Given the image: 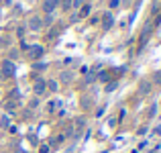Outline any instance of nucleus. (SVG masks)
I'll list each match as a JSON object with an SVG mask.
<instances>
[{"label":"nucleus","mask_w":161,"mask_h":153,"mask_svg":"<svg viewBox=\"0 0 161 153\" xmlns=\"http://www.w3.org/2000/svg\"><path fill=\"white\" fill-rule=\"evenodd\" d=\"M41 27H43V19H41V16H31V19H29V29H31V31H39Z\"/></svg>","instance_id":"f257e3e1"},{"label":"nucleus","mask_w":161,"mask_h":153,"mask_svg":"<svg viewBox=\"0 0 161 153\" xmlns=\"http://www.w3.org/2000/svg\"><path fill=\"white\" fill-rule=\"evenodd\" d=\"M41 55H43V47L41 45H31L29 47V57L31 59H39Z\"/></svg>","instance_id":"f03ea898"},{"label":"nucleus","mask_w":161,"mask_h":153,"mask_svg":"<svg viewBox=\"0 0 161 153\" xmlns=\"http://www.w3.org/2000/svg\"><path fill=\"white\" fill-rule=\"evenodd\" d=\"M57 4H59V0H43V10L47 14H51L55 8H57Z\"/></svg>","instance_id":"7ed1b4c3"},{"label":"nucleus","mask_w":161,"mask_h":153,"mask_svg":"<svg viewBox=\"0 0 161 153\" xmlns=\"http://www.w3.org/2000/svg\"><path fill=\"white\" fill-rule=\"evenodd\" d=\"M2 74L4 76H12L14 74V63H12L10 59H6V61L2 63Z\"/></svg>","instance_id":"20e7f679"},{"label":"nucleus","mask_w":161,"mask_h":153,"mask_svg":"<svg viewBox=\"0 0 161 153\" xmlns=\"http://www.w3.org/2000/svg\"><path fill=\"white\" fill-rule=\"evenodd\" d=\"M45 88H47V84H45L43 80H37V82H35V94H43Z\"/></svg>","instance_id":"39448f33"},{"label":"nucleus","mask_w":161,"mask_h":153,"mask_svg":"<svg viewBox=\"0 0 161 153\" xmlns=\"http://www.w3.org/2000/svg\"><path fill=\"white\" fill-rule=\"evenodd\" d=\"M112 25H114V19H112V14H110V12H108V14H104V29H110Z\"/></svg>","instance_id":"423d86ee"},{"label":"nucleus","mask_w":161,"mask_h":153,"mask_svg":"<svg viewBox=\"0 0 161 153\" xmlns=\"http://www.w3.org/2000/svg\"><path fill=\"white\" fill-rule=\"evenodd\" d=\"M61 82L63 84H69L71 82V74H69V71H63V74H61Z\"/></svg>","instance_id":"0eeeda50"},{"label":"nucleus","mask_w":161,"mask_h":153,"mask_svg":"<svg viewBox=\"0 0 161 153\" xmlns=\"http://www.w3.org/2000/svg\"><path fill=\"white\" fill-rule=\"evenodd\" d=\"M141 92H143V94H149V92H151V84L149 82H143L141 84Z\"/></svg>","instance_id":"6e6552de"},{"label":"nucleus","mask_w":161,"mask_h":153,"mask_svg":"<svg viewBox=\"0 0 161 153\" xmlns=\"http://www.w3.org/2000/svg\"><path fill=\"white\" fill-rule=\"evenodd\" d=\"M90 10H92L90 4H84V6H82V14H80V16H88V14H90Z\"/></svg>","instance_id":"1a4fd4ad"},{"label":"nucleus","mask_w":161,"mask_h":153,"mask_svg":"<svg viewBox=\"0 0 161 153\" xmlns=\"http://www.w3.org/2000/svg\"><path fill=\"white\" fill-rule=\"evenodd\" d=\"M47 88L51 92H55V90H57V82H53V80H51V82H47Z\"/></svg>","instance_id":"9d476101"},{"label":"nucleus","mask_w":161,"mask_h":153,"mask_svg":"<svg viewBox=\"0 0 161 153\" xmlns=\"http://www.w3.org/2000/svg\"><path fill=\"white\" fill-rule=\"evenodd\" d=\"M8 122H10V121H8V116L4 114V116L0 118V125H2V127H8Z\"/></svg>","instance_id":"9b49d317"},{"label":"nucleus","mask_w":161,"mask_h":153,"mask_svg":"<svg viewBox=\"0 0 161 153\" xmlns=\"http://www.w3.org/2000/svg\"><path fill=\"white\" fill-rule=\"evenodd\" d=\"M82 4H84V0H71V6H75V8L82 6Z\"/></svg>","instance_id":"f8f14e48"},{"label":"nucleus","mask_w":161,"mask_h":153,"mask_svg":"<svg viewBox=\"0 0 161 153\" xmlns=\"http://www.w3.org/2000/svg\"><path fill=\"white\" fill-rule=\"evenodd\" d=\"M75 125H78V129H82V127L86 125V121H84V118H78V122H75Z\"/></svg>","instance_id":"ddd939ff"},{"label":"nucleus","mask_w":161,"mask_h":153,"mask_svg":"<svg viewBox=\"0 0 161 153\" xmlns=\"http://www.w3.org/2000/svg\"><path fill=\"white\" fill-rule=\"evenodd\" d=\"M61 6H63V8H69V6H71V0H63Z\"/></svg>","instance_id":"4468645a"},{"label":"nucleus","mask_w":161,"mask_h":153,"mask_svg":"<svg viewBox=\"0 0 161 153\" xmlns=\"http://www.w3.org/2000/svg\"><path fill=\"white\" fill-rule=\"evenodd\" d=\"M51 23H53V16H51V14H49V16H47V19H45V23H43V25H51Z\"/></svg>","instance_id":"2eb2a0df"},{"label":"nucleus","mask_w":161,"mask_h":153,"mask_svg":"<svg viewBox=\"0 0 161 153\" xmlns=\"http://www.w3.org/2000/svg\"><path fill=\"white\" fill-rule=\"evenodd\" d=\"M110 6H112V8H116V6H118V0H110Z\"/></svg>","instance_id":"dca6fc26"}]
</instances>
